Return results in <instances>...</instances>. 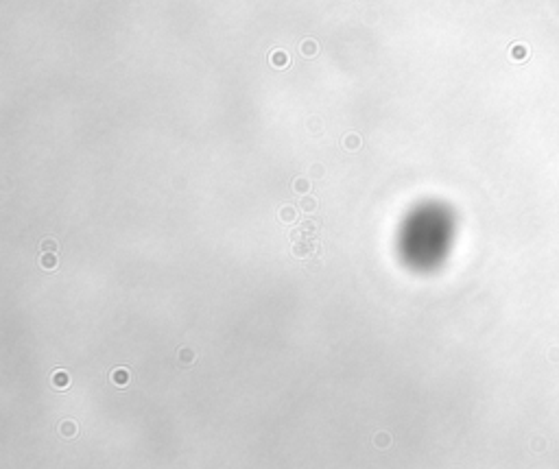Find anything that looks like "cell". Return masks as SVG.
Instances as JSON below:
<instances>
[{
  "label": "cell",
  "instance_id": "obj_1",
  "mask_svg": "<svg viewBox=\"0 0 559 469\" xmlns=\"http://www.w3.org/2000/svg\"><path fill=\"white\" fill-rule=\"evenodd\" d=\"M315 249H317V242L310 240V238H301V240H297L295 245H293V253L299 255V258H306V255H310Z\"/></svg>",
  "mask_w": 559,
  "mask_h": 469
},
{
  "label": "cell",
  "instance_id": "obj_2",
  "mask_svg": "<svg viewBox=\"0 0 559 469\" xmlns=\"http://www.w3.org/2000/svg\"><path fill=\"white\" fill-rule=\"evenodd\" d=\"M110 378H112V384L118 386V389H123V386L129 384V380H131V373H129V369L118 367V369H114V371L110 373Z\"/></svg>",
  "mask_w": 559,
  "mask_h": 469
},
{
  "label": "cell",
  "instance_id": "obj_3",
  "mask_svg": "<svg viewBox=\"0 0 559 469\" xmlns=\"http://www.w3.org/2000/svg\"><path fill=\"white\" fill-rule=\"evenodd\" d=\"M299 55L306 57V59H313V57H317V55H319V44H317V39L306 37L304 42L299 44Z\"/></svg>",
  "mask_w": 559,
  "mask_h": 469
},
{
  "label": "cell",
  "instance_id": "obj_4",
  "mask_svg": "<svg viewBox=\"0 0 559 469\" xmlns=\"http://www.w3.org/2000/svg\"><path fill=\"white\" fill-rule=\"evenodd\" d=\"M53 386H57V389H68L70 386V376L64 371V369L53 371Z\"/></svg>",
  "mask_w": 559,
  "mask_h": 469
},
{
  "label": "cell",
  "instance_id": "obj_5",
  "mask_svg": "<svg viewBox=\"0 0 559 469\" xmlns=\"http://www.w3.org/2000/svg\"><path fill=\"white\" fill-rule=\"evenodd\" d=\"M288 55H286V51H273L271 53V66L273 68H286L288 66Z\"/></svg>",
  "mask_w": 559,
  "mask_h": 469
},
{
  "label": "cell",
  "instance_id": "obj_6",
  "mask_svg": "<svg viewBox=\"0 0 559 469\" xmlns=\"http://www.w3.org/2000/svg\"><path fill=\"white\" fill-rule=\"evenodd\" d=\"M317 205H319L317 199H315V197H310V195H304V197H301V201H299V210L306 212V214L315 212V210H317Z\"/></svg>",
  "mask_w": 559,
  "mask_h": 469
},
{
  "label": "cell",
  "instance_id": "obj_7",
  "mask_svg": "<svg viewBox=\"0 0 559 469\" xmlns=\"http://www.w3.org/2000/svg\"><path fill=\"white\" fill-rule=\"evenodd\" d=\"M280 220H284V223H295V220H297V210L293 205H284L282 210H280Z\"/></svg>",
  "mask_w": 559,
  "mask_h": 469
},
{
  "label": "cell",
  "instance_id": "obj_8",
  "mask_svg": "<svg viewBox=\"0 0 559 469\" xmlns=\"http://www.w3.org/2000/svg\"><path fill=\"white\" fill-rule=\"evenodd\" d=\"M343 146L348 148V151H358V148H360V135L348 133V135L343 138Z\"/></svg>",
  "mask_w": 559,
  "mask_h": 469
},
{
  "label": "cell",
  "instance_id": "obj_9",
  "mask_svg": "<svg viewBox=\"0 0 559 469\" xmlns=\"http://www.w3.org/2000/svg\"><path fill=\"white\" fill-rule=\"evenodd\" d=\"M39 267L46 269V271L57 269V255L55 253H44L42 258H39Z\"/></svg>",
  "mask_w": 559,
  "mask_h": 469
},
{
  "label": "cell",
  "instance_id": "obj_10",
  "mask_svg": "<svg viewBox=\"0 0 559 469\" xmlns=\"http://www.w3.org/2000/svg\"><path fill=\"white\" fill-rule=\"evenodd\" d=\"M293 188H295L297 195H306V192L310 190V181L306 177H297L295 181H293Z\"/></svg>",
  "mask_w": 559,
  "mask_h": 469
},
{
  "label": "cell",
  "instance_id": "obj_11",
  "mask_svg": "<svg viewBox=\"0 0 559 469\" xmlns=\"http://www.w3.org/2000/svg\"><path fill=\"white\" fill-rule=\"evenodd\" d=\"M177 360H182V364H190V362H195V351L188 349V347H184V349H179Z\"/></svg>",
  "mask_w": 559,
  "mask_h": 469
},
{
  "label": "cell",
  "instance_id": "obj_12",
  "mask_svg": "<svg viewBox=\"0 0 559 469\" xmlns=\"http://www.w3.org/2000/svg\"><path fill=\"white\" fill-rule=\"evenodd\" d=\"M61 434H64V436H75L76 434L75 421H64V423H61Z\"/></svg>",
  "mask_w": 559,
  "mask_h": 469
},
{
  "label": "cell",
  "instance_id": "obj_13",
  "mask_svg": "<svg viewBox=\"0 0 559 469\" xmlns=\"http://www.w3.org/2000/svg\"><path fill=\"white\" fill-rule=\"evenodd\" d=\"M55 251H57V242L53 238H46L42 242V253H55Z\"/></svg>",
  "mask_w": 559,
  "mask_h": 469
},
{
  "label": "cell",
  "instance_id": "obj_14",
  "mask_svg": "<svg viewBox=\"0 0 559 469\" xmlns=\"http://www.w3.org/2000/svg\"><path fill=\"white\" fill-rule=\"evenodd\" d=\"M299 229H301V232H304V234H315V229H317V225H315L313 220H304V223L299 225Z\"/></svg>",
  "mask_w": 559,
  "mask_h": 469
},
{
  "label": "cell",
  "instance_id": "obj_15",
  "mask_svg": "<svg viewBox=\"0 0 559 469\" xmlns=\"http://www.w3.org/2000/svg\"><path fill=\"white\" fill-rule=\"evenodd\" d=\"M310 173H313L315 177H321V175H323V168H321V166H313V170H310Z\"/></svg>",
  "mask_w": 559,
  "mask_h": 469
},
{
  "label": "cell",
  "instance_id": "obj_16",
  "mask_svg": "<svg viewBox=\"0 0 559 469\" xmlns=\"http://www.w3.org/2000/svg\"><path fill=\"white\" fill-rule=\"evenodd\" d=\"M382 443H389V436H385V434H378V445H382Z\"/></svg>",
  "mask_w": 559,
  "mask_h": 469
}]
</instances>
